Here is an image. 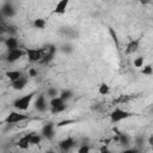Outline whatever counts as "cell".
I'll list each match as a JSON object with an SVG mask.
<instances>
[{
	"instance_id": "cell-1",
	"label": "cell",
	"mask_w": 153,
	"mask_h": 153,
	"mask_svg": "<svg viewBox=\"0 0 153 153\" xmlns=\"http://www.w3.org/2000/svg\"><path fill=\"white\" fill-rule=\"evenodd\" d=\"M33 97H35V93L31 92V93H29V94H24V96L17 98V99L13 102L14 109L18 110V111H26V110L29 109V106L31 105V102H32Z\"/></svg>"
},
{
	"instance_id": "cell-2",
	"label": "cell",
	"mask_w": 153,
	"mask_h": 153,
	"mask_svg": "<svg viewBox=\"0 0 153 153\" xmlns=\"http://www.w3.org/2000/svg\"><path fill=\"white\" fill-rule=\"evenodd\" d=\"M109 116H110V121H111L112 123H118V122H121V121H123V120L129 118V117L131 116V114H130L129 111L124 110V109L115 108V109L110 112Z\"/></svg>"
},
{
	"instance_id": "cell-3",
	"label": "cell",
	"mask_w": 153,
	"mask_h": 153,
	"mask_svg": "<svg viewBox=\"0 0 153 153\" xmlns=\"http://www.w3.org/2000/svg\"><path fill=\"white\" fill-rule=\"evenodd\" d=\"M49 106H50V112L54 114V115L65 111L66 108H67L66 102H63L60 97H55V98L49 99Z\"/></svg>"
},
{
	"instance_id": "cell-4",
	"label": "cell",
	"mask_w": 153,
	"mask_h": 153,
	"mask_svg": "<svg viewBox=\"0 0 153 153\" xmlns=\"http://www.w3.org/2000/svg\"><path fill=\"white\" fill-rule=\"evenodd\" d=\"M26 120H29V116L27 115H24L20 111H11L6 116V118L4 120V122L6 124H16V123H20V122L26 121Z\"/></svg>"
},
{
	"instance_id": "cell-5",
	"label": "cell",
	"mask_w": 153,
	"mask_h": 153,
	"mask_svg": "<svg viewBox=\"0 0 153 153\" xmlns=\"http://www.w3.org/2000/svg\"><path fill=\"white\" fill-rule=\"evenodd\" d=\"M43 53H44V49H42V48H29L25 51V55L27 56L29 61H31V62H39L42 56H43Z\"/></svg>"
},
{
	"instance_id": "cell-6",
	"label": "cell",
	"mask_w": 153,
	"mask_h": 153,
	"mask_svg": "<svg viewBox=\"0 0 153 153\" xmlns=\"http://www.w3.org/2000/svg\"><path fill=\"white\" fill-rule=\"evenodd\" d=\"M41 135H42V137H44V139H47V140H53L54 136H55V124L51 123V122L45 123V124L42 127Z\"/></svg>"
},
{
	"instance_id": "cell-7",
	"label": "cell",
	"mask_w": 153,
	"mask_h": 153,
	"mask_svg": "<svg viewBox=\"0 0 153 153\" xmlns=\"http://www.w3.org/2000/svg\"><path fill=\"white\" fill-rule=\"evenodd\" d=\"M0 11H1V13H2V16H4L5 19H6V18H13V17L17 14L16 7L13 6L12 2H8V1L5 2V4L1 6Z\"/></svg>"
},
{
	"instance_id": "cell-8",
	"label": "cell",
	"mask_w": 153,
	"mask_h": 153,
	"mask_svg": "<svg viewBox=\"0 0 153 153\" xmlns=\"http://www.w3.org/2000/svg\"><path fill=\"white\" fill-rule=\"evenodd\" d=\"M24 55H25V51H24L23 49L18 48V49H14V50H11V51L7 53V55H6V61H7L8 63H14V62H17L18 60H20Z\"/></svg>"
},
{
	"instance_id": "cell-9",
	"label": "cell",
	"mask_w": 153,
	"mask_h": 153,
	"mask_svg": "<svg viewBox=\"0 0 153 153\" xmlns=\"http://www.w3.org/2000/svg\"><path fill=\"white\" fill-rule=\"evenodd\" d=\"M35 110L38 112H45L48 110V103L45 99V94H38L35 103H33Z\"/></svg>"
},
{
	"instance_id": "cell-10",
	"label": "cell",
	"mask_w": 153,
	"mask_h": 153,
	"mask_svg": "<svg viewBox=\"0 0 153 153\" xmlns=\"http://www.w3.org/2000/svg\"><path fill=\"white\" fill-rule=\"evenodd\" d=\"M74 146H75V140L72 136H67L66 139H63L59 142V148L62 152H69Z\"/></svg>"
},
{
	"instance_id": "cell-11",
	"label": "cell",
	"mask_w": 153,
	"mask_h": 153,
	"mask_svg": "<svg viewBox=\"0 0 153 153\" xmlns=\"http://www.w3.org/2000/svg\"><path fill=\"white\" fill-rule=\"evenodd\" d=\"M55 51H56V48L55 45H49L48 47V51L45 54H43L42 59H41V63H49L53 59H54V55H55Z\"/></svg>"
},
{
	"instance_id": "cell-12",
	"label": "cell",
	"mask_w": 153,
	"mask_h": 153,
	"mask_svg": "<svg viewBox=\"0 0 153 153\" xmlns=\"http://www.w3.org/2000/svg\"><path fill=\"white\" fill-rule=\"evenodd\" d=\"M30 136H31V133H27L25 135H23L18 141H17V146L19 149H27L30 147Z\"/></svg>"
},
{
	"instance_id": "cell-13",
	"label": "cell",
	"mask_w": 153,
	"mask_h": 153,
	"mask_svg": "<svg viewBox=\"0 0 153 153\" xmlns=\"http://www.w3.org/2000/svg\"><path fill=\"white\" fill-rule=\"evenodd\" d=\"M4 43H5V47L7 48V50H8V51H11V50H14V49H18V48H19L18 39H17V38H14V37H12V36L7 37V38L4 41Z\"/></svg>"
},
{
	"instance_id": "cell-14",
	"label": "cell",
	"mask_w": 153,
	"mask_h": 153,
	"mask_svg": "<svg viewBox=\"0 0 153 153\" xmlns=\"http://www.w3.org/2000/svg\"><path fill=\"white\" fill-rule=\"evenodd\" d=\"M26 84H27V78H26V76H24V75H23V76H20L18 80H16V81L11 82L12 88H13V90H16V91H20V90L25 88Z\"/></svg>"
},
{
	"instance_id": "cell-15",
	"label": "cell",
	"mask_w": 153,
	"mask_h": 153,
	"mask_svg": "<svg viewBox=\"0 0 153 153\" xmlns=\"http://www.w3.org/2000/svg\"><path fill=\"white\" fill-rule=\"evenodd\" d=\"M5 76L11 81V82H13V81H16V80H18L20 76H23V72L22 71H19V69H12V71H7L6 73H5Z\"/></svg>"
},
{
	"instance_id": "cell-16",
	"label": "cell",
	"mask_w": 153,
	"mask_h": 153,
	"mask_svg": "<svg viewBox=\"0 0 153 153\" xmlns=\"http://www.w3.org/2000/svg\"><path fill=\"white\" fill-rule=\"evenodd\" d=\"M68 4H69L68 0H61V1H59L56 4L55 8H54V13H56V14H65Z\"/></svg>"
},
{
	"instance_id": "cell-17",
	"label": "cell",
	"mask_w": 153,
	"mask_h": 153,
	"mask_svg": "<svg viewBox=\"0 0 153 153\" xmlns=\"http://www.w3.org/2000/svg\"><path fill=\"white\" fill-rule=\"evenodd\" d=\"M139 45H140V39L137 38V39H131L128 44H127V48H126V53L127 54H131V53H135L136 50H137V48H139Z\"/></svg>"
},
{
	"instance_id": "cell-18",
	"label": "cell",
	"mask_w": 153,
	"mask_h": 153,
	"mask_svg": "<svg viewBox=\"0 0 153 153\" xmlns=\"http://www.w3.org/2000/svg\"><path fill=\"white\" fill-rule=\"evenodd\" d=\"M117 137H118L117 142H120L122 146H128L130 143V137L124 133H118L117 131Z\"/></svg>"
},
{
	"instance_id": "cell-19",
	"label": "cell",
	"mask_w": 153,
	"mask_h": 153,
	"mask_svg": "<svg viewBox=\"0 0 153 153\" xmlns=\"http://www.w3.org/2000/svg\"><path fill=\"white\" fill-rule=\"evenodd\" d=\"M42 141V135L41 134H36V133H31L30 136V146H37L39 145Z\"/></svg>"
},
{
	"instance_id": "cell-20",
	"label": "cell",
	"mask_w": 153,
	"mask_h": 153,
	"mask_svg": "<svg viewBox=\"0 0 153 153\" xmlns=\"http://www.w3.org/2000/svg\"><path fill=\"white\" fill-rule=\"evenodd\" d=\"M62 32L65 33V36H66L67 38H71V39L76 38V36H78L76 31L73 30V29H71V27H63V29H62Z\"/></svg>"
},
{
	"instance_id": "cell-21",
	"label": "cell",
	"mask_w": 153,
	"mask_h": 153,
	"mask_svg": "<svg viewBox=\"0 0 153 153\" xmlns=\"http://www.w3.org/2000/svg\"><path fill=\"white\" fill-rule=\"evenodd\" d=\"M59 97H60L63 102H67V100H69V99L73 97V92H72L71 90H63V91H61V92L59 93Z\"/></svg>"
},
{
	"instance_id": "cell-22",
	"label": "cell",
	"mask_w": 153,
	"mask_h": 153,
	"mask_svg": "<svg viewBox=\"0 0 153 153\" xmlns=\"http://www.w3.org/2000/svg\"><path fill=\"white\" fill-rule=\"evenodd\" d=\"M45 25H47V22H45V19H43V18H37V19L33 20V26H35V29L43 30V29L45 27Z\"/></svg>"
},
{
	"instance_id": "cell-23",
	"label": "cell",
	"mask_w": 153,
	"mask_h": 153,
	"mask_svg": "<svg viewBox=\"0 0 153 153\" xmlns=\"http://www.w3.org/2000/svg\"><path fill=\"white\" fill-rule=\"evenodd\" d=\"M98 92H99V94H102V96H106V94H109V92H110V86H109L108 84H105V82H102V84L98 86Z\"/></svg>"
},
{
	"instance_id": "cell-24",
	"label": "cell",
	"mask_w": 153,
	"mask_h": 153,
	"mask_svg": "<svg viewBox=\"0 0 153 153\" xmlns=\"http://www.w3.org/2000/svg\"><path fill=\"white\" fill-rule=\"evenodd\" d=\"M45 96H47L49 99L55 98V97H59V91H57V88H55V87H48V90L45 91Z\"/></svg>"
},
{
	"instance_id": "cell-25",
	"label": "cell",
	"mask_w": 153,
	"mask_h": 153,
	"mask_svg": "<svg viewBox=\"0 0 153 153\" xmlns=\"http://www.w3.org/2000/svg\"><path fill=\"white\" fill-rule=\"evenodd\" d=\"M134 143H135V148L140 149V148L143 146V143H145V137H143V135H137V136H135Z\"/></svg>"
},
{
	"instance_id": "cell-26",
	"label": "cell",
	"mask_w": 153,
	"mask_h": 153,
	"mask_svg": "<svg viewBox=\"0 0 153 153\" xmlns=\"http://www.w3.org/2000/svg\"><path fill=\"white\" fill-rule=\"evenodd\" d=\"M60 50L65 54H71L73 51V45L71 43H63L61 47H60Z\"/></svg>"
},
{
	"instance_id": "cell-27",
	"label": "cell",
	"mask_w": 153,
	"mask_h": 153,
	"mask_svg": "<svg viewBox=\"0 0 153 153\" xmlns=\"http://www.w3.org/2000/svg\"><path fill=\"white\" fill-rule=\"evenodd\" d=\"M73 123H76V120H62L60 122H57L55 124V127L57 128H61V127H65V126H69V124H73Z\"/></svg>"
},
{
	"instance_id": "cell-28",
	"label": "cell",
	"mask_w": 153,
	"mask_h": 153,
	"mask_svg": "<svg viewBox=\"0 0 153 153\" xmlns=\"http://www.w3.org/2000/svg\"><path fill=\"white\" fill-rule=\"evenodd\" d=\"M142 67H143V68H142L141 73H142L143 75H148V76H151V75L153 74V68H152L151 65H146V66H142Z\"/></svg>"
},
{
	"instance_id": "cell-29",
	"label": "cell",
	"mask_w": 153,
	"mask_h": 153,
	"mask_svg": "<svg viewBox=\"0 0 153 153\" xmlns=\"http://www.w3.org/2000/svg\"><path fill=\"white\" fill-rule=\"evenodd\" d=\"M143 63H145V59L142 56H137V57L134 59V66L136 68H141L143 66Z\"/></svg>"
},
{
	"instance_id": "cell-30",
	"label": "cell",
	"mask_w": 153,
	"mask_h": 153,
	"mask_svg": "<svg viewBox=\"0 0 153 153\" xmlns=\"http://www.w3.org/2000/svg\"><path fill=\"white\" fill-rule=\"evenodd\" d=\"M90 151H91V147H90L88 145H86V143L81 145V146L78 148V153H90Z\"/></svg>"
},
{
	"instance_id": "cell-31",
	"label": "cell",
	"mask_w": 153,
	"mask_h": 153,
	"mask_svg": "<svg viewBox=\"0 0 153 153\" xmlns=\"http://www.w3.org/2000/svg\"><path fill=\"white\" fill-rule=\"evenodd\" d=\"M99 153H111V151H110V148H109L108 145H103L99 148Z\"/></svg>"
},
{
	"instance_id": "cell-32",
	"label": "cell",
	"mask_w": 153,
	"mask_h": 153,
	"mask_svg": "<svg viewBox=\"0 0 153 153\" xmlns=\"http://www.w3.org/2000/svg\"><path fill=\"white\" fill-rule=\"evenodd\" d=\"M140 152V149H137V148H126L124 151H122L121 153H139Z\"/></svg>"
},
{
	"instance_id": "cell-33",
	"label": "cell",
	"mask_w": 153,
	"mask_h": 153,
	"mask_svg": "<svg viewBox=\"0 0 153 153\" xmlns=\"http://www.w3.org/2000/svg\"><path fill=\"white\" fill-rule=\"evenodd\" d=\"M110 33H111V36H112V39H114V42L116 43V45L118 47V39H117V36H116V32H114V30L110 27Z\"/></svg>"
},
{
	"instance_id": "cell-34",
	"label": "cell",
	"mask_w": 153,
	"mask_h": 153,
	"mask_svg": "<svg viewBox=\"0 0 153 153\" xmlns=\"http://www.w3.org/2000/svg\"><path fill=\"white\" fill-rule=\"evenodd\" d=\"M36 75H37V71H36L35 68H30V69H29V76H32V78H33V76H36Z\"/></svg>"
},
{
	"instance_id": "cell-35",
	"label": "cell",
	"mask_w": 153,
	"mask_h": 153,
	"mask_svg": "<svg viewBox=\"0 0 153 153\" xmlns=\"http://www.w3.org/2000/svg\"><path fill=\"white\" fill-rule=\"evenodd\" d=\"M147 143L149 145V146H153V135L151 134L149 136H148V140H147Z\"/></svg>"
},
{
	"instance_id": "cell-36",
	"label": "cell",
	"mask_w": 153,
	"mask_h": 153,
	"mask_svg": "<svg viewBox=\"0 0 153 153\" xmlns=\"http://www.w3.org/2000/svg\"><path fill=\"white\" fill-rule=\"evenodd\" d=\"M4 20H5V18H4V16H2V13H1V11H0V25L4 24Z\"/></svg>"
},
{
	"instance_id": "cell-37",
	"label": "cell",
	"mask_w": 153,
	"mask_h": 153,
	"mask_svg": "<svg viewBox=\"0 0 153 153\" xmlns=\"http://www.w3.org/2000/svg\"><path fill=\"white\" fill-rule=\"evenodd\" d=\"M5 32V26L4 25H0V37H1V35Z\"/></svg>"
},
{
	"instance_id": "cell-38",
	"label": "cell",
	"mask_w": 153,
	"mask_h": 153,
	"mask_svg": "<svg viewBox=\"0 0 153 153\" xmlns=\"http://www.w3.org/2000/svg\"><path fill=\"white\" fill-rule=\"evenodd\" d=\"M47 153H55V152H53V151H49V152H47Z\"/></svg>"
},
{
	"instance_id": "cell-39",
	"label": "cell",
	"mask_w": 153,
	"mask_h": 153,
	"mask_svg": "<svg viewBox=\"0 0 153 153\" xmlns=\"http://www.w3.org/2000/svg\"><path fill=\"white\" fill-rule=\"evenodd\" d=\"M1 42H2V38H1V37H0V43H1Z\"/></svg>"
}]
</instances>
